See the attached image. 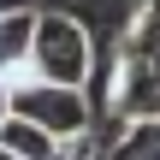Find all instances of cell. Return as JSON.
<instances>
[{
  "label": "cell",
  "instance_id": "cell-4",
  "mask_svg": "<svg viewBox=\"0 0 160 160\" xmlns=\"http://www.w3.org/2000/svg\"><path fill=\"white\" fill-rule=\"evenodd\" d=\"M30 36H36V6H6L0 12V77L6 83L30 77Z\"/></svg>",
  "mask_w": 160,
  "mask_h": 160
},
{
  "label": "cell",
  "instance_id": "cell-1",
  "mask_svg": "<svg viewBox=\"0 0 160 160\" xmlns=\"http://www.w3.org/2000/svg\"><path fill=\"white\" fill-rule=\"evenodd\" d=\"M119 119L160 113V6H137L125 42H119V89H113Z\"/></svg>",
  "mask_w": 160,
  "mask_h": 160
},
{
  "label": "cell",
  "instance_id": "cell-6",
  "mask_svg": "<svg viewBox=\"0 0 160 160\" xmlns=\"http://www.w3.org/2000/svg\"><path fill=\"white\" fill-rule=\"evenodd\" d=\"M119 131H125V137L113 142V154H125V160H148V154H160V113L125 119Z\"/></svg>",
  "mask_w": 160,
  "mask_h": 160
},
{
  "label": "cell",
  "instance_id": "cell-2",
  "mask_svg": "<svg viewBox=\"0 0 160 160\" xmlns=\"http://www.w3.org/2000/svg\"><path fill=\"white\" fill-rule=\"evenodd\" d=\"M30 71L36 77H53V83H83L89 89V77H95V36L71 12H36Z\"/></svg>",
  "mask_w": 160,
  "mask_h": 160
},
{
  "label": "cell",
  "instance_id": "cell-3",
  "mask_svg": "<svg viewBox=\"0 0 160 160\" xmlns=\"http://www.w3.org/2000/svg\"><path fill=\"white\" fill-rule=\"evenodd\" d=\"M12 113L36 119L53 137H77V131L95 125V107H89V89L83 83H53V77H36V71L12 83Z\"/></svg>",
  "mask_w": 160,
  "mask_h": 160
},
{
  "label": "cell",
  "instance_id": "cell-8",
  "mask_svg": "<svg viewBox=\"0 0 160 160\" xmlns=\"http://www.w3.org/2000/svg\"><path fill=\"white\" fill-rule=\"evenodd\" d=\"M6 6H30V0H0V12H6Z\"/></svg>",
  "mask_w": 160,
  "mask_h": 160
},
{
  "label": "cell",
  "instance_id": "cell-7",
  "mask_svg": "<svg viewBox=\"0 0 160 160\" xmlns=\"http://www.w3.org/2000/svg\"><path fill=\"white\" fill-rule=\"evenodd\" d=\"M6 113H12V83L0 77V119H6Z\"/></svg>",
  "mask_w": 160,
  "mask_h": 160
},
{
  "label": "cell",
  "instance_id": "cell-5",
  "mask_svg": "<svg viewBox=\"0 0 160 160\" xmlns=\"http://www.w3.org/2000/svg\"><path fill=\"white\" fill-rule=\"evenodd\" d=\"M53 154H59V137L53 131H42L24 113H6L0 119V160H53Z\"/></svg>",
  "mask_w": 160,
  "mask_h": 160
}]
</instances>
